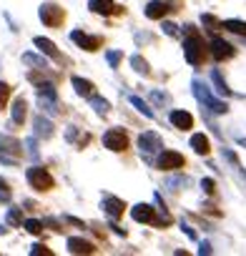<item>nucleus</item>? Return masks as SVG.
I'll return each mask as SVG.
<instances>
[{"instance_id": "423d86ee", "label": "nucleus", "mask_w": 246, "mask_h": 256, "mask_svg": "<svg viewBox=\"0 0 246 256\" xmlns=\"http://www.w3.org/2000/svg\"><path fill=\"white\" fill-rule=\"evenodd\" d=\"M138 148H141V154L151 156V154H156V151L164 148V141H161V136L156 131H146V134L138 136Z\"/></svg>"}, {"instance_id": "4be33fe9", "label": "nucleus", "mask_w": 246, "mask_h": 256, "mask_svg": "<svg viewBox=\"0 0 246 256\" xmlns=\"http://www.w3.org/2000/svg\"><path fill=\"white\" fill-rule=\"evenodd\" d=\"M36 128H38V136H43V138H48V136L53 134V126H50L46 118H38V120H36Z\"/></svg>"}, {"instance_id": "cd10ccee", "label": "nucleus", "mask_w": 246, "mask_h": 256, "mask_svg": "<svg viewBox=\"0 0 246 256\" xmlns=\"http://www.w3.org/2000/svg\"><path fill=\"white\" fill-rule=\"evenodd\" d=\"M23 226H26V231H30V234H40V231H43V224H40L38 218H28V221H23Z\"/></svg>"}, {"instance_id": "5701e85b", "label": "nucleus", "mask_w": 246, "mask_h": 256, "mask_svg": "<svg viewBox=\"0 0 246 256\" xmlns=\"http://www.w3.org/2000/svg\"><path fill=\"white\" fill-rule=\"evenodd\" d=\"M90 106L96 108V113H100V116H106L108 113V100H103V98H98V96H90Z\"/></svg>"}, {"instance_id": "0eeeda50", "label": "nucleus", "mask_w": 246, "mask_h": 256, "mask_svg": "<svg viewBox=\"0 0 246 256\" xmlns=\"http://www.w3.org/2000/svg\"><path fill=\"white\" fill-rule=\"evenodd\" d=\"M184 156L178 154V151H164L161 156H158V168L161 171H178V168H184Z\"/></svg>"}, {"instance_id": "2f4dec72", "label": "nucleus", "mask_w": 246, "mask_h": 256, "mask_svg": "<svg viewBox=\"0 0 246 256\" xmlns=\"http://www.w3.org/2000/svg\"><path fill=\"white\" fill-rule=\"evenodd\" d=\"M23 60H26V63H30V66L46 68V60H43V58H38V56H33V53H26V56H23Z\"/></svg>"}, {"instance_id": "412c9836", "label": "nucleus", "mask_w": 246, "mask_h": 256, "mask_svg": "<svg viewBox=\"0 0 246 256\" xmlns=\"http://www.w3.org/2000/svg\"><path fill=\"white\" fill-rule=\"evenodd\" d=\"M131 103L136 106V110H138V113H144L146 118H154V110L148 108V103H146V100H141L138 96H131Z\"/></svg>"}, {"instance_id": "9b49d317", "label": "nucleus", "mask_w": 246, "mask_h": 256, "mask_svg": "<svg viewBox=\"0 0 246 256\" xmlns=\"http://www.w3.org/2000/svg\"><path fill=\"white\" fill-rule=\"evenodd\" d=\"M68 251H70V254H93L96 246H93L90 241H86V238L73 236V238H68Z\"/></svg>"}, {"instance_id": "c85d7f7f", "label": "nucleus", "mask_w": 246, "mask_h": 256, "mask_svg": "<svg viewBox=\"0 0 246 256\" xmlns=\"http://www.w3.org/2000/svg\"><path fill=\"white\" fill-rule=\"evenodd\" d=\"M8 224H10V226L23 224V214H20V208H10V211H8Z\"/></svg>"}, {"instance_id": "473e14b6", "label": "nucleus", "mask_w": 246, "mask_h": 256, "mask_svg": "<svg viewBox=\"0 0 246 256\" xmlns=\"http://www.w3.org/2000/svg\"><path fill=\"white\" fill-rule=\"evenodd\" d=\"M30 254H33V256H53V251H50V248H46L43 244H36V246L30 248Z\"/></svg>"}, {"instance_id": "7c9ffc66", "label": "nucleus", "mask_w": 246, "mask_h": 256, "mask_svg": "<svg viewBox=\"0 0 246 256\" xmlns=\"http://www.w3.org/2000/svg\"><path fill=\"white\" fill-rule=\"evenodd\" d=\"M201 23H204V26H208V30H218V28H221V23H218L214 16H208V13H206V16H201Z\"/></svg>"}, {"instance_id": "c9c22d12", "label": "nucleus", "mask_w": 246, "mask_h": 256, "mask_svg": "<svg viewBox=\"0 0 246 256\" xmlns=\"http://www.w3.org/2000/svg\"><path fill=\"white\" fill-rule=\"evenodd\" d=\"M198 254H201V256H204V254L208 256V254H211V244H208V241H204V244L198 246Z\"/></svg>"}, {"instance_id": "72a5a7b5", "label": "nucleus", "mask_w": 246, "mask_h": 256, "mask_svg": "<svg viewBox=\"0 0 246 256\" xmlns=\"http://www.w3.org/2000/svg\"><path fill=\"white\" fill-rule=\"evenodd\" d=\"M106 58H108L110 68H118V63H120V53H118V50H108V53H106Z\"/></svg>"}, {"instance_id": "ddd939ff", "label": "nucleus", "mask_w": 246, "mask_h": 256, "mask_svg": "<svg viewBox=\"0 0 246 256\" xmlns=\"http://www.w3.org/2000/svg\"><path fill=\"white\" fill-rule=\"evenodd\" d=\"M171 123L176 128H181V131H188V128L194 126V116L186 113V110H171Z\"/></svg>"}, {"instance_id": "6e6552de", "label": "nucleus", "mask_w": 246, "mask_h": 256, "mask_svg": "<svg viewBox=\"0 0 246 256\" xmlns=\"http://www.w3.org/2000/svg\"><path fill=\"white\" fill-rule=\"evenodd\" d=\"M70 40H73L76 46L86 48V50H98V48H100V40L93 38V36H88V33H83V30H73V33H70Z\"/></svg>"}, {"instance_id": "f03ea898", "label": "nucleus", "mask_w": 246, "mask_h": 256, "mask_svg": "<svg viewBox=\"0 0 246 256\" xmlns=\"http://www.w3.org/2000/svg\"><path fill=\"white\" fill-rule=\"evenodd\" d=\"M191 86H194V96H196V98H198L201 103H206V106H208V108H211L214 113H226V110H228V106H226L224 100L214 98V96L208 93V88H206V86H204V83H201L198 78H196V80H194Z\"/></svg>"}, {"instance_id": "aec40b11", "label": "nucleus", "mask_w": 246, "mask_h": 256, "mask_svg": "<svg viewBox=\"0 0 246 256\" xmlns=\"http://www.w3.org/2000/svg\"><path fill=\"white\" fill-rule=\"evenodd\" d=\"M221 28H226V30H231L236 36H246V23L244 20H224Z\"/></svg>"}, {"instance_id": "c756f323", "label": "nucleus", "mask_w": 246, "mask_h": 256, "mask_svg": "<svg viewBox=\"0 0 246 256\" xmlns=\"http://www.w3.org/2000/svg\"><path fill=\"white\" fill-rule=\"evenodd\" d=\"M8 98H10V86H6V83H0V110L6 108Z\"/></svg>"}, {"instance_id": "4c0bfd02", "label": "nucleus", "mask_w": 246, "mask_h": 256, "mask_svg": "<svg viewBox=\"0 0 246 256\" xmlns=\"http://www.w3.org/2000/svg\"><path fill=\"white\" fill-rule=\"evenodd\" d=\"M184 231H186V236H188V238H196V231H194L191 226H186V224H184Z\"/></svg>"}, {"instance_id": "dca6fc26", "label": "nucleus", "mask_w": 246, "mask_h": 256, "mask_svg": "<svg viewBox=\"0 0 246 256\" xmlns=\"http://www.w3.org/2000/svg\"><path fill=\"white\" fill-rule=\"evenodd\" d=\"M191 148H194L196 154H201V156H206V154L211 151V144H208V136H204V134H194V136H191Z\"/></svg>"}, {"instance_id": "f704fd0d", "label": "nucleus", "mask_w": 246, "mask_h": 256, "mask_svg": "<svg viewBox=\"0 0 246 256\" xmlns=\"http://www.w3.org/2000/svg\"><path fill=\"white\" fill-rule=\"evenodd\" d=\"M201 188H204L206 194H214V191H216V184H214L211 178H204V181H201Z\"/></svg>"}, {"instance_id": "20e7f679", "label": "nucleus", "mask_w": 246, "mask_h": 256, "mask_svg": "<svg viewBox=\"0 0 246 256\" xmlns=\"http://www.w3.org/2000/svg\"><path fill=\"white\" fill-rule=\"evenodd\" d=\"M103 146L108 148V151H126L128 148V136L120 131V128H110V131H106V136H103Z\"/></svg>"}, {"instance_id": "58836bf2", "label": "nucleus", "mask_w": 246, "mask_h": 256, "mask_svg": "<svg viewBox=\"0 0 246 256\" xmlns=\"http://www.w3.org/2000/svg\"><path fill=\"white\" fill-rule=\"evenodd\" d=\"M0 234H6V228H3V226H0Z\"/></svg>"}, {"instance_id": "7ed1b4c3", "label": "nucleus", "mask_w": 246, "mask_h": 256, "mask_svg": "<svg viewBox=\"0 0 246 256\" xmlns=\"http://www.w3.org/2000/svg\"><path fill=\"white\" fill-rule=\"evenodd\" d=\"M28 184H30L36 191H50V188L56 186L53 176H50L48 168H43V166H33V168H28Z\"/></svg>"}, {"instance_id": "9d476101", "label": "nucleus", "mask_w": 246, "mask_h": 256, "mask_svg": "<svg viewBox=\"0 0 246 256\" xmlns=\"http://www.w3.org/2000/svg\"><path fill=\"white\" fill-rule=\"evenodd\" d=\"M131 218L138 221V224H151V218H154V208H151L148 204H136V206L131 208Z\"/></svg>"}, {"instance_id": "2eb2a0df", "label": "nucleus", "mask_w": 246, "mask_h": 256, "mask_svg": "<svg viewBox=\"0 0 246 256\" xmlns=\"http://www.w3.org/2000/svg\"><path fill=\"white\" fill-rule=\"evenodd\" d=\"M103 208L108 211V216H110V218H118V216L123 214V208H126V204H123L120 198L106 196V198H103Z\"/></svg>"}, {"instance_id": "f3484780", "label": "nucleus", "mask_w": 246, "mask_h": 256, "mask_svg": "<svg viewBox=\"0 0 246 256\" xmlns=\"http://www.w3.org/2000/svg\"><path fill=\"white\" fill-rule=\"evenodd\" d=\"M46 56H50V58H56V60H60V53H58V48H56V43L53 40H48V38H36L33 40Z\"/></svg>"}, {"instance_id": "a878e982", "label": "nucleus", "mask_w": 246, "mask_h": 256, "mask_svg": "<svg viewBox=\"0 0 246 256\" xmlns=\"http://www.w3.org/2000/svg\"><path fill=\"white\" fill-rule=\"evenodd\" d=\"M211 78H214V83H216V90H218L221 96H231V90H228V88H226V83L221 80V73H218V70H214V73H211Z\"/></svg>"}, {"instance_id": "a211bd4d", "label": "nucleus", "mask_w": 246, "mask_h": 256, "mask_svg": "<svg viewBox=\"0 0 246 256\" xmlns=\"http://www.w3.org/2000/svg\"><path fill=\"white\" fill-rule=\"evenodd\" d=\"M73 88H76V93L83 96V98H90V96H93V83H90V80H83V78H78V76H73Z\"/></svg>"}, {"instance_id": "1a4fd4ad", "label": "nucleus", "mask_w": 246, "mask_h": 256, "mask_svg": "<svg viewBox=\"0 0 246 256\" xmlns=\"http://www.w3.org/2000/svg\"><path fill=\"white\" fill-rule=\"evenodd\" d=\"M211 56H214L216 60H228V58L234 56V46L226 43V40H221V38H214V40H211Z\"/></svg>"}, {"instance_id": "f257e3e1", "label": "nucleus", "mask_w": 246, "mask_h": 256, "mask_svg": "<svg viewBox=\"0 0 246 256\" xmlns=\"http://www.w3.org/2000/svg\"><path fill=\"white\" fill-rule=\"evenodd\" d=\"M186 40H184V53H186V60L191 63V66H201L204 63V40L198 38V33L191 28V26H186Z\"/></svg>"}, {"instance_id": "b1692460", "label": "nucleus", "mask_w": 246, "mask_h": 256, "mask_svg": "<svg viewBox=\"0 0 246 256\" xmlns=\"http://www.w3.org/2000/svg\"><path fill=\"white\" fill-rule=\"evenodd\" d=\"M0 146H6V148H0V151H13V154H18V151H20V144H18L16 138H8V136L0 138Z\"/></svg>"}, {"instance_id": "f8f14e48", "label": "nucleus", "mask_w": 246, "mask_h": 256, "mask_svg": "<svg viewBox=\"0 0 246 256\" xmlns=\"http://www.w3.org/2000/svg\"><path fill=\"white\" fill-rule=\"evenodd\" d=\"M88 8L96 16H113L116 13V3H113V0H90Z\"/></svg>"}, {"instance_id": "e433bc0d", "label": "nucleus", "mask_w": 246, "mask_h": 256, "mask_svg": "<svg viewBox=\"0 0 246 256\" xmlns=\"http://www.w3.org/2000/svg\"><path fill=\"white\" fill-rule=\"evenodd\" d=\"M164 30H166V36H176V26L174 23H164Z\"/></svg>"}, {"instance_id": "39448f33", "label": "nucleus", "mask_w": 246, "mask_h": 256, "mask_svg": "<svg viewBox=\"0 0 246 256\" xmlns=\"http://www.w3.org/2000/svg\"><path fill=\"white\" fill-rule=\"evenodd\" d=\"M63 18H66L63 8H58V6H53V3L40 6V20H43L48 28H58V26L63 23Z\"/></svg>"}, {"instance_id": "393cba45", "label": "nucleus", "mask_w": 246, "mask_h": 256, "mask_svg": "<svg viewBox=\"0 0 246 256\" xmlns=\"http://www.w3.org/2000/svg\"><path fill=\"white\" fill-rule=\"evenodd\" d=\"M131 66H134V70H138V73L148 76V63H146L141 56H134V58H131Z\"/></svg>"}, {"instance_id": "6ab92c4d", "label": "nucleus", "mask_w": 246, "mask_h": 256, "mask_svg": "<svg viewBox=\"0 0 246 256\" xmlns=\"http://www.w3.org/2000/svg\"><path fill=\"white\" fill-rule=\"evenodd\" d=\"M26 110H28L26 100H23V98H16V103H13V123H16V126H23V120H26Z\"/></svg>"}, {"instance_id": "4468645a", "label": "nucleus", "mask_w": 246, "mask_h": 256, "mask_svg": "<svg viewBox=\"0 0 246 256\" xmlns=\"http://www.w3.org/2000/svg\"><path fill=\"white\" fill-rule=\"evenodd\" d=\"M166 10H168V6L164 3V0H151V3L146 6V18H151V20H161V18L166 16Z\"/></svg>"}, {"instance_id": "bb28decb", "label": "nucleus", "mask_w": 246, "mask_h": 256, "mask_svg": "<svg viewBox=\"0 0 246 256\" xmlns=\"http://www.w3.org/2000/svg\"><path fill=\"white\" fill-rule=\"evenodd\" d=\"M38 93H40V96H48L50 100H56V88H53V83H38Z\"/></svg>"}]
</instances>
